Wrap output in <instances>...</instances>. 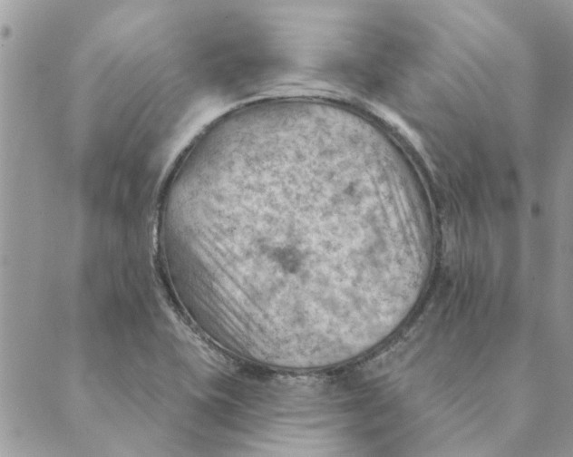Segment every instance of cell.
Instances as JSON below:
<instances>
[{"label": "cell", "instance_id": "6da1fadb", "mask_svg": "<svg viewBox=\"0 0 573 457\" xmlns=\"http://www.w3.org/2000/svg\"><path fill=\"white\" fill-rule=\"evenodd\" d=\"M342 173L341 160L307 149L270 152L220 173L212 234L229 271L279 304L330 305L336 259L324 241L325 224L372 191Z\"/></svg>", "mask_w": 573, "mask_h": 457}]
</instances>
